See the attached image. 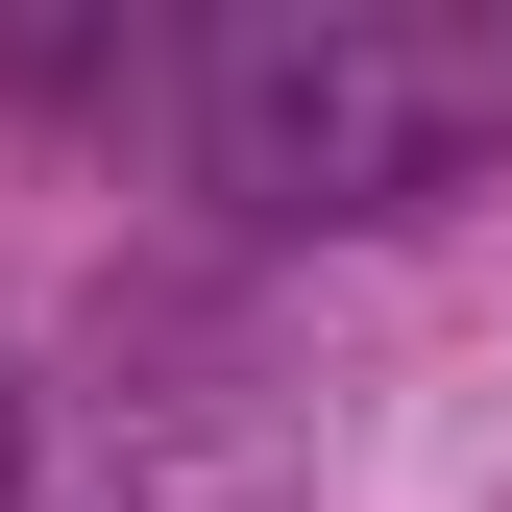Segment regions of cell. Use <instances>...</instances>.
Listing matches in <instances>:
<instances>
[{"label":"cell","instance_id":"1","mask_svg":"<svg viewBox=\"0 0 512 512\" xmlns=\"http://www.w3.org/2000/svg\"><path fill=\"white\" fill-rule=\"evenodd\" d=\"M171 122H196V196H244L269 244H391L439 196H488L512 49L415 25V0H244V25H196Z\"/></svg>","mask_w":512,"mask_h":512},{"label":"cell","instance_id":"2","mask_svg":"<svg viewBox=\"0 0 512 512\" xmlns=\"http://www.w3.org/2000/svg\"><path fill=\"white\" fill-rule=\"evenodd\" d=\"M0 512H25V391H0Z\"/></svg>","mask_w":512,"mask_h":512}]
</instances>
